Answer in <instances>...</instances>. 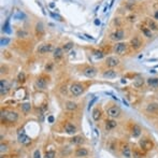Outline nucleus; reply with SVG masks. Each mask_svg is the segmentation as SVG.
Returning a JSON list of instances; mask_svg holds the SVG:
<instances>
[{
    "instance_id": "f257e3e1",
    "label": "nucleus",
    "mask_w": 158,
    "mask_h": 158,
    "mask_svg": "<svg viewBox=\"0 0 158 158\" xmlns=\"http://www.w3.org/2000/svg\"><path fill=\"white\" fill-rule=\"evenodd\" d=\"M139 144H140V148L143 149L144 151H151V150H153V148H154L153 141H152L151 139H149V138H142V139L140 140Z\"/></svg>"
},
{
    "instance_id": "f03ea898",
    "label": "nucleus",
    "mask_w": 158,
    "mask_h": 158,
    "mask_svg": "<svg viewBox=\"0 0 158 158\" xmlns=\"http://www.w3.org/2000/svg\"><path fill=\"white\" fill-rule=\"evenodd\" d=\"M70 92L72 95L74 96H80L83 94L84 92V87L81 85V84H78V83H73L71 86H70Z\"/></svg>"
},
{
    "instance_id": "7ed1b4c3",
    "label": "nucleus",
    "mask_w": 158,
    "mask_h": 158,
    "mask_svg": "<svg viewBox=\"0 0 158 158\" xmlns=\"http://www.w3.org/2000/svg\"><path fill=\"white\" fill-rule=\"evenodd\" d=\"M17 138H18V141L22 143V144H28L30 142V138L25 133V130L24 129H20L17 133Z\"/></svg>"
},
{
    "instance_id": "20e7f679",
    "label": "nucleus",
    "mask_w": 158,
    "mask_h": 158,
    "mask_svg": "<svg viewBox=\"0 0 158 158\" xmlns=\"http://www.w3.org/2000/svg\"><path fill=\"white\" fill-rule=\"evenodd\" d=\"M120 109L118 107H111L108 109V115L112 118H116V117H119L120 116Z\"/></svg>"
},
{
    "instance_id": "39448f33",
    "label": "nucleus",
    "mask_w": 158,
    "mask_h": 158,
    "mask_svg": "<svg viewBox=\"0 0 158 158\" xmlns=\"http://www.w3.org/2000/svg\"><path fill=\"white\" fill-rule=\"evenodd\" d=\"M106 65L109 68H114V67L119 65V59L116 57V56H109V57L106 59Z\"/></svg>"
},
{
    "instance_id": "423d86ee",
    "label": "nucleus",
    "mask_w": 158,
    "mask_h": 158,
    "mask_svg": "<svg viewBox=\"0 0 158 158\" xmlns=\"http://www.w3.org/2000/svg\"><path fill=\"white\" fill-rule=\"evenodd\" d=\"M126 50H127V44L125 42H118V43L115 44V46H114V51L118 55H123L126 52Z\"/></svg>"
},
{
    "instance_id": "0eeeda50",
    "label": "nucleus",
    "mask_w": 158,
    "mask_h": 158,
    "mask_svg": "<svg viewBox=\"0 0 158 158\" xmlns=\"http://www.w3.org/2000/svg\"><path fill=\"white\" fill-rule=\"evenodd\" d=\"M53 51V45L52 44H41L38 48V53L39 54H46Z\"/></svg>"
},
{
    "instance_id": "6e6552de",
    "label": "nucleus",
    "mask_w": 158,
    "mask_h": 158,
    "mask_svg": "<svg viewBox=\"0 0 158 158\" xmlns=\"http://www.w3.org/2000/svg\"><path fill=\"white\" fill-rule=\"evenodd\" d=\"M4 116H6V120H8L9 123H14V122H16L17 118H18V114H17L16 112H14V111H9V112H7Z\"/></svg>"
},
{
    "instance_id": "1a4fd4ad",
    "label": "nucleus",
    "mask_w": 158,
    "mask_h": 158,
    "mask_svg": "<svg viewBox=\"0 0 158 158\" xmlns=\"http://www.w3.org/2000/svg\"><path fill=\"white\" fill-rule=\"evenodd\" d=\"M83 73L87 77H94L97 74V69H96V68H94V67H90L89 66V67H86L85 69L83 70Z\"/></svg>"
},
{
    "instance_id": "9d476101",
    "label": "nucleus",
    "mask_w": 158,
    "mask_h": 158,
    "mask_svg": "<svg viewBox=\"0 0 158 158\" xmlns=\"http://www.w3.org/2000/svg\"><path fill=\"white\" fill-rule=\"evenodd\" d=\"M124 37H125V32H124V30H122V29L116 30L115 32H113L111 35V39L114 40V41H120Z\"/></svg>"
},
{
    "instance_id": "9b49d317",
    "label": "nucleus",
    "mask_w": 158,
    "mask_h": 158,
    "mask_svg": "<svg viewBox=\"0 0 158 158\" xmlns=\"http://www.w3.org/2000/svg\"><path fill=\"white\" fill-rule=\"evenodd\" d=\"M130 46L133 49V50H139L141 46H142V41L140 40V38L138 37H134L130 40Z\"/></svg>"
},
{
    "instance_id": "f8f14e48",
    "label": "nucleus",
    "mask_w": 158,
    "mask_h": 158,
    "mask_svg": "<svg viewBox=\"0 0 158 158\" xmlns=\"http://www.w3.org/2000/svg\"><path fill=\"white\" fill-rule=\"evenodd\" d=\"M0 85H1L0 86V93H1V96L7 95V93L9 92V88H10L8 82L6 80H1L0 81Z\"/></svg>"
},
{
    "instance_id": "ddd939ff",
    "label": "nucleus",
    "mask_w": 158,
    "mask_h": 158,
    "mask_svg": "<svg viewBox=\"0 0 158 158\" xmlns=\"http://www.w3.org/2000/svg\"><path fill=\"white\" fill-rule=\"evenodd\" d=\"M35 30H36V35H37L38 38H41L44 35V26H43V24H42L41 22H39V23H37V24H36Z\"/></svg>"
},
{
    "instance_id": "4468645a",
    "label": "nucleus",
    "mask_w": 158,
    "mask_h": 158,
    "mask_svg": "<svg viewBox=\"0 0 158 158\" xmlns=\"http://www.w3.org/2000/svg\"><path fill=\"white\" fill-rule=\"evenodd\" d=\"M122 154L124 157H126V158H131L132 157V151L131 149L129 148V146L126 144V145H123V148H122Z\"/></svg>"
},
{
    "instance_id": "2eb2a0df",
    "label": "nucleus",
    "mask_w": 158,
    "mask_h": 158,
    "mask_svg": "<svg viewBox=\"0 0 158 158\" xmlns=\"http://www.w3.org/2000/svg\"><path fill=\"white\" fill-rule=\"evenodd\" d=\"M102 75L106 78H114V77H116L118 75V73L115 70H113V69H108V70H106L102 73Z\"/></svg>"
},
{
    "instance_id": "dca6fc26",
    "label": "nucleus",
    "mask_w": 158,
    "mask_h": 158,
    "mask_svg": "<svg viewBox=\"0 0 158 158\" xmlns=\"http://www.w3.org/2000/svg\"><path fill=\"white\" fill-rule=\"evenodd\" d=\"M65 130H66L67 133L73 134V133L76 132V127L73 125V124H71V123H67L66 126H65Z\"/></svg>"
},
{
    "instance_id": "f3484780",
    "label": "nucleus",
    "mask_w": 158,
    "mask_h": 158,
    "mask_svg": "<svg viewBox=\"0 0 158 158\" xmlns=\"http://www.w3.org/2000/svg\"><path fill=\"white\" fill-rule=\"evenodd\" d=\"M46 85H48V82L44 80L43 77H39L37 78V81H36V86L40 89H45L46 88Z\"/></svg>"
},
{
    "instance_id": "a211bd4d",
    "label": "nucleus",
    "mask_w": 158,
    "mask_h": 158,
    "mask_svg": "<svg viewBox=\"0 0 158 158\" xmlns=\"http://www.w3.org/2000/svg\"><path fill=\"white\" fill-rule=\"evenodd\" d=\"M62 55H64V50L62 48H56L54 50V53H53V57L55 59H59L62 57Z\"/></svg>"
},
{
    "instance_id": "6ab92c4d",
    "label": "nucleus",
    "mask_w": 158,
    "mask_h": 158,
    "mask_svg": "<svg viewBox=\"0 0 158 158\" xmlns=\"http://www.w3.org/2000/svg\"><path fill=\"white\" fill-rule=\"evenodd\" d=\"M116 126H117V123L115 120H113V119H109V120L106 122V129L107 130H112V129H114Z\"/></svg>"
},
{
    "instance_id": "aec40b11",
    "label": "nucleus",
    "mask_w": 158,
    "mask_h": 158,
    "mask_svg": "<svg viewBox=\"0 0 158 158\" xmlns=\"http://www.w3.org/2000/svg\"><path fill=\"white\" fill-rule=\"evenodd\" d=\"M141 128L138 126V125H134L132 127V130H131V134H132V137L133 138H139L140 137V134H141Z\"/></svg>"
},
{
    "instance_id": "412c9836",
    "label": "nucleus",
    "mask_w": 158,
    "mask_h": 158,
    "mask_svg": "<svg viewBox=\"0 0 158 158\" xmlns=\"http://www.w3.org/2000/svg\"><path fill=\"white\" fill-rule=\"evenodd\" d=\"M88 155V151L84 148H81V149H77L75 151V156L76 157H86Z\"/></svg>"
},
{
    "instance_id": "4be33fe9",
    "label": "nucleus",
    "mask_w": 158,
    "mask_h": 158,
    "mask_svg": "<svg viewBox=\"0 0 158 158\" xmlns=\"http://www.w3.org/2000/svg\"><path fill=\"white\" fill-rule=\"evenodd\" d=\"M146 111L150 112V113H155L158 111V103H155V102H152L150 104H148L146 107Z\"/></svg>"
},
{
    "instance_id": "5701e85b",
    "label": "nucleus",
    "mask_w": 158,
    "mask_h": 158,
    "mask_svg": "<svg viewBox=\"0 0 158 158\" xmlns=\"http://www.w3.org/2000/svg\"><path fill=\"white\" fill-rule=\"evenodd\" d=\"M77 108V104L75 102H73V101H67L66 102V109L69 110V111H74L76 110Z\"/></svg>"
},
{
    "instance_id": "b1692460",
    "label": "nucleus",
    "mask_w": 158,
    "mask_h": 158,
    "mask_svg": "<svg viewBox=\"0 0 158 158\" xmlns=\"http://www.w3.org/2000/svg\"><path fill=\"white\" fill-rule=\"evenodd\" d=\"M148 84L154 88H158V77H151L148 80Z\"/></svg>"
},
{
    "instance_id": "393cba45",
    "label": "nucleus",
    "mask_w": 158,
    "mask_h": 158,
    "mask_svg": "<svg viewBox=\"0 0 158 158\" xmlns=\"http://www.w3.org/2000/svg\"><path fill=\"white\" fill-rule=\"evenodd\" d=\"M143 85H144V78H143V77H137V78H135V80L133 81V86L137 87V88L142 87Z\"/></svg>"
},
{
    "instance_id": "a878e982",
    "label": "nucleus",
    "mask_w": 158,
    "mask_h": 158,
    "mask_svg": "<svg viewBox=\"0 0 158 158\" xmlns=\"http://www.w3.org/2000/svg\"><path fill=\"white\" fill-rule=\"evenodd\" d=\"M70 142H71L72 144H82V143L84 142V139H83L82 137H80V135H75V137H73V138L70 140Z\"/></svg>"
},
{
    "instance_id": "bb28decb",
    "label": "nucleus",
    "mask_w": 158,
    "mask_h": 158,
    "mask_svg": "<svg viewBox=\"0 0 158 158\" xmlns=\"http://www.w3.org/2000/svg\"><path fill=\"white\" fill-rule=\"evenodd\" d=\"M141 30H142L143 35H144L146 38H152V37H153V35H152V31H151V29H150V28L142 27V28H141Z\"/></svg>"
},
{
    "instance_id": "cd10ccee",
    "label": "nucleus",
    "mask_w": 158,
    "mask_h": 158,
    "mask_svg": "<svg viewBox=\"0 0 158 158\" xmlns=\"http://www.w3.org/2000/svg\"><path fill=\"white\" fill-rule=\"evenodd\" d=\"M100 117H101V112H100V110H99V109H95L94 112H93V118H94L95 120H99Z\"/></svg>"
},
{
    "instance_id": "c85d7f7f",
    "label": "nucleus",
    "mask_w": 158,
    "mask_h": 158,
    "mask_svg": "<svg viewBox=\"0 0 158 158\" xmlns=\"http://www.w3.org/2000/svg\"><path fill=\"white\" fill-rule=\"evenodd\" d=\"M73 42H67L64 46H62V50H64V52H69L72 48H73Z\"/></svg>"
},
{
    "instance_id": "c756f323",
    "label": "nucleus",
    "mask_w": 158,
    "mask_h": 158,
    "mask_svg": "<svg viewBox=\"0 0 158 158\" xmlns=\"http://www.w3.org/2000/svg\"><path fill=\"white\" fill-rule=\"evenodd\" d=\"M30 110H31V104L30 103H23L22 104V111L23 112L28 113Z\"/></svg>"
},
{
    "instance_id": "7c9ffc66",
    "label": "nucleus",
    "mask_w": 158,
    "mask_h": 158,
    "mask_svg": "<svg viewBox=\"0 0 158 158\" xmlns=\"http://www.w3.org/2000/svg\"><path fill=\"white\" fill-rule=\"evenodd\" d=\"M16 36L18 38H26V37H28V32L25 30H18L16 32Z\"/></svg>"
},
{
    "instance_id": "2f4dec72",
    "label": "nucleus",
    "mask_w": 158,
    "mask_h": 158,
    "mask_svg": "<svg viewBox=\"0 0 158 158\" xmlns=\"http://www.w3.org/2000/svg\"><path fill=\"white\" fill-rule=\"evenodd\" d=\"M2 30H3L4 32H8V33H10V32H11V29H10V22H9V19L6 22V24L3 25Z\"/></svg>"
},
{
    "instance_id": "473e14b6",
    "label": "nucleus",
    "mask_w": 158,
    "mask_h": 158,
    "mask_svg": "<svg viewBox=\"0 0 158 158\" xmlns=\"http://www.w3.org/2000/svg\"><path fill=\"white\" fill-rule=\"evenodd\" d=\"M55 156H56V154L54 151H49V152L45 153L44 158H55Z\"/></svg>"
},
{
    "instance_id": "72a5a7b5",
    "label": "nucleus",
    "mask_w": 158,
    "mask_h": 158,
    "mask_svg": "<svg viewBox=\"0 0 158 158\" xmlns=\"http://www.w3.org/2000/svg\"><path fill=\"white\" fill-rule=\"evenodd\" d=\"M149 25H150V29H152V30H157V25H156V23H155L153 19L149 20Z\"/></svg>"
},
{
    "instance_id": "f704fd0d",
    "label": "nucleus",
    "mask_w": 158,
    "mask_h": 158,
    "mask_svg": "<svg viewBox=\"0 0 158 158\" xmlns=\"http://www.w3.org/2000/svg\"><path fill=\"white\" fill-rule=\"evenodd\" d=\"M17 80H18L19 82H24V81H25V73H24V72L18 73V75H17Z\"/></svg>"
},
{
    "instance_id": "c9c22d12",
    "label": "nucleus",
    "mask_w": 158,
    "mask_h": 158,
    "mask_svg": "<svg viewBox=\"0 0 158 158\" xmlns=\"http://www.w3.org/2000/svg\"><path fill=\"white\" fill-rule=\"evenodd\" d=\"M94 55L96 57H99V58H102L103 57V53L101 51H94Z\"/></svg>"
},
{
    "instance_id": "e433bc0d",
    "label": "nucleus",
    "mask_w": 158,
    "mask_h": 158,
    "mask_svg": "<svg viewBox=\"0 0 158 158\" xmlns=\"http://www.w3.org/2000/svg\"><path fill=\"white\" fill-rule=\"evenodd\" d=\"M9 42H10V40L8 38H2L1 41H0V43H1V46H4V45H7Z\"/></svg>"
},
{
    "instance_id": "4c0bfd02",
    "label": "nucleus",
    "mask_w": 158,
    "mask_h": 158,
    "mask_svg": "<svg viewBox=\"0 0 158 158\" xmlns=\"http://www.w3.org/2000/svg\"><path fill=\"white\" fill-rule=\"evenodd\" d=\"M14 17L15 18H24L25 17V15H24V13H22V12H16V14L14 15Z\"/></svg>"
},
{
    "instance_id": "58836bf2",
    "label": "nucleus",
    "mask_w": 158,
    "mask_h": 158,
    "mask_svg": "<svg viewBox=\"0 0 158 158\" xmlns=\"http://www.w3.org/2000/svg\"><path fill=\"white\" fill-rule=\"evenodd\" d=\"M33 158H41V154L39 150H36L35 153H33Z\"/></svg>"
},
{
    "instance_id": "ea45409f",
    "label": "nucleus",
    "mask_w": 158,
    "mask_h": 158,
    "mask_svg": "<svg viewBox=\"0 0 158 158\" xmlns=\"http://www.w3.org/2000/svg\"><path fill=\"white\" fill-rule=\"evenodd\" d=\"M0 148H1V149H0V152H1V153H4V152H7V145H3V144H1V146H0Z\"/></svg>"
},
{
    "instance_id": "a19ab883",
    "label": "nucleus",
    "mask_w": 158,
    "mask_h": 158,
    "mask_svg": "<svg viewBox=\"0 0 158 158\" xmlns=\"http://www.w3.org/2000/svg\"><path fill=\"white\" fill-rule=\"evenodd\" d=\"M154 18L158 20V10H156V11H155V13H154Z\"/></svg>"
},
{
    "instance_id": "79ce46f5",
    "label": "nucleus",
    "mask_w": 158,
    "mask_h": 158,
    "mask_svg": "<svg viewBox=\"0 0 158 158\" xmlns=\"http://www.w3.org/2000/svg\"><path fill=\"white\" fill-rule=\"evenodd\" d=\"M134 18H135V16H134V15H131V16H129V17H128V19H129L130 22H133V20H134Z\"/></svg>"
},
{
    "instance_id": "37998d69",
    "label": "nucleus",
    "mask_w": 158,
    "mask_h": 158,
    "mask_svg": "<svg viewBox=\"0 0 158 158\" xmlns=\"http://www.w3.org/2000/svg\"><path fill=\"white\" fill-rule=\"evenodd\" d=\"M96 100H97V98H94V100H93V101H92V102H90V103H89V109H90V107H92V104H93V103L95 102V101H96Z\"/></svg>"
},
{
    "instance_id": "c03bdc74",
    "label": "nucleus",
    "mask_w": 158,
    "mask_h": 158,
    "mask_svg": "<svg viewBox=\"0 0 158 158\" xmlns=\"http://www.w3.org/2000/svg\"><path fill=\"white\" fill-rule=\"evenodd\" d=\"M49 120H50V123H53V122H54V117H53V116H50V117H49Z\"/></svg>"
},
{
    "instance_id": "a18cd8bd",
    "label": "nucleus",
    "mask_w": 158,
    "mask_h": 158,
    "mask_svg": "<svg viewBox=\"0 0 158 158\" xmlns=\"http://www.w3.org/2000/svg\"><path fill=\"white\" fill-rule=\"evenodd\" d=\"M95 24H96V25H100V20L96 19V20H95Z\"/></svg>"
},
{
    "instance_id": "49530a36",
    "label": "nucleus",
    "mask_w": 158,
    "mask_h": 158,
    "mask_svg": "<svg viewBox=\"0 0 158 158\" xmlns=\"http://www.w3.org/2000/svg\"><path fill=\"white\" fill-rule=\"evenodd\" d=\"M0 158H3V156H1V157H0Z\"/></svg>"
}]
</instances>
